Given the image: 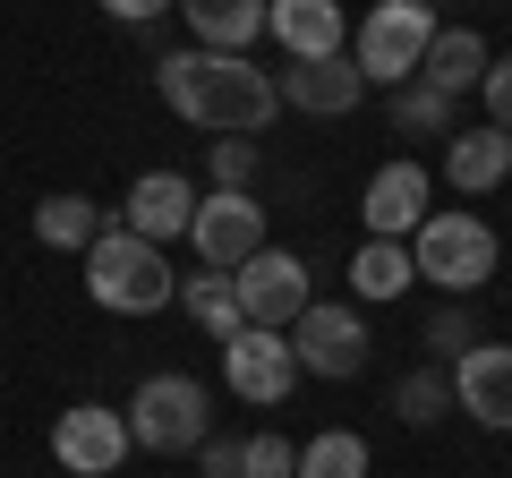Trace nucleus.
<instances>
[{
  "mask_svg": "<svg viewBox=\"0 0 512 478\" xmlns=\"http://www.w3.org/2000/svg\"><path fill=\"white\" fill-rule=\"evenodd\" d=\"M163 9H180V0H103V18H120V26H154Z\"/></svg>",
  "mask_w": 512,
  "mask_h": 478,
  "instance_id": "obj_30",
  "label": "nucleus"
},
{
  "mask_svg": "<svg viewBox=\"0 0 512 478\" xmlns=\"http://www.w3.org/2000/svg\"><path fill=\"white\" fill-rule=\"evenodd\" d=\"M265 35L291 60H333L350 52V9L342 0H265Z\"/></svg>",
  "mask_w": 512,
  "mask_h": 478,
  "instance_id": "obj_15",
  "label": "nucleus"
},
{
  "mask_svg": "<svg viewBox=\"0 0 512 478\" xmlns=\"http://www.w3.org/2000/svg\"><path fill=\"white\" fill-rule=\"evenodd\" d=\"M367 436L359 427H316L308 444H299V461H291V478H367Z\"/></svg>",
  "mask_w": 512,
  "mask_h": 478,
  "instance_id": "obj_21",
  "label": "nucleus"
},
{
  "mask_svg": "<svg viewBox=\"0 0 512 478\" xmlns=\"http://www.w3.org/2000/svg\"><path fill=\"white\" fill-rule=\"evenodd\" d=\"M487 35L478 26H436V43H427V60H419V86H436V94H478V77H487Z\"/></svg>",
  "mask_w": 512,
  "mask_h": 478,
  "instance_id": "obj_18",
  "label": "nucleus"
},
{
  "mask_svg": "<svg viewBox=\"0 0 512 478\" xmlns=\"http://www.w3.org/2000/svg\"><path fill=\"white\" fill-rule=\"evenodd\" d=\"M367 350H376V333H367V316L350 308V299H308V308L291 316V359H299V376L342 385V376L367 368Z\"/></svg>",
  "mask_w": 512,
  "mask_h": 478,
  "instance_id": "obj_6",
  "label": "nucleus"
},
{
  "mask_svg": "<svg viewBox=\"0 0 512 478\" xmlns=\"http://www.w3.org/2000/svg\"><path fill=\"white\" fill-rule=\"evenodd\" d=\"M128 444L137 453H197L205 436H214V393L197 385V376H180V368H163V376H146V385L128 393Z\"/></svg>",
  "mask_w": 512,
  "mask_h": 478,
  "instance_id": "obj_4",
  "label": "nucleus"
},
{
  "mask_svg": "<svg viewBox=\"0 0 512 478\" xmlns=\"http://www.w3.org/2000/svg\"><path fill=\"white\" fill-rule=\"evenodd\" d=\"M427 205H436V180H427V163H410V154L376 163V171H367V188H359L367 239H410L427 222Z\"/></svg>",
  "mask_w": 512,
  "mask_h": 478,
  "instance_id": "obj_11",
  "label": "nucleus"
},
{
  "mask_svg": "<svg viewBox=\"0 0 512 478\" xmlns=\"http://www.w3.org/2000/svg\"><path fill=\"white\" fill-rule=\"evenodd\" d=\"M86 291H94V308H111V316H163L171 299H180V274H171V257L154 239H137V231L111 222L86 248Z\"/></svg>",
  "mask_w": 512,
  "mask_h": 478,
  "instance_id": "obj_2",
  "label": "nucleus"
},
{
  "mask_svg": "<svg viewBox=\"0 0 512 478\" xmlns=\"http://www.w3.org/2000/svg\"><path fill=\"white\" fill-rule=\"evenodd\" d=\"M274 94H282V111H308V120H342V111H359L367 77H359V60H350V52H333V60H291V69L274 77Z\"/></svg>",
  "mask_w": 512,
  "mask_h": 478,
  "instance_id": "obj_13",
  "label": "nucleus"
},
{
  "mask_svg": "<svg viewBox=\"0 0 512 478\" xmlns=\"http://www.w3.org/2000/svg\"><path fill=\"white\" fill-rule=\"evenodd\" d=\"M231 299H239V316H248V325H265V333H291V316L308 308V257H299V248H274V239H265V248H256L248 265H231Z\"/></svg>",
  "mask_w": 512,
  "mask_h": 478,
  "instance_id": "obj_8",
  "label": "nucleus"
},
{
  "mask_svg": "<svg viewBox=\"0 0 512 478\" xmlns=\"http://www.w3.org/2000/svg\"><path fill=\"white\" fill-rule=\"evenodd\" d=\"M205 171L214 188H256V137H205Z\"/></svg>",
  "mask_w": 512,
  "mask_h": 478,
  "instance_id": "obj_26",
  "label": "nucleus"
},
{
  "mask_svg": "<svg viewBox=\"0 0 512 478\" xmlns=\"http://www.w3.org/2000/svg\"><path fill=\"white\" fill-rule=\"evenodd\" d=\"M222 385H231V393H239V402H248V410H274V402H291V385H299L291 333L239 325L231 342H222Z\"/></svg>",
  "mask_w": 512,
  "mask_h": 478,
  "instance_id": "obj_9",
  "label": "nucleus"
},
{
  "mask_svg": "<svg viewBox=\"0 0 512 478\" xmlns=\"http://www.w3.org/2000/svg\"><path fill=\"white\" fill-rule=\"evenodd\" d=\"M444 376H453V410H470L487 436H512V342H470Z\"/></svg>",
  "mask_w": 512,
  "mask_h": 478,
  "instance_id": "obj_12",
  "label": "nucleus"
},
{
  "mask_svg": "<svg viewBox=\"0 0 512 478\" xmlns=\"http://www.w3.org/2000/svg\"><path fill=\"white\" fill-rule=\"evenodd\" d=\"M180 308L197 316L214 342H231V333L248 325V316H239V299H231V274H205V265H197V274H180Z\"/></svg>",
  "mask_w": 512,
  "mask_h": 478,
  "instance_id": "obj_22",
  "label": "nucleus"
},
{
  "mask_svg": "<svg viewBox=\"0 0 512 478\" xmlns=\"http://www.w3.org/2000/svg\"><path fill=\"white\" fill-rule=\"evenodd\" d=\"M453 94H436V86H419V77H410V86H393V129L402 137H453L461 120H453Z\"/></svg>",
  "mask_w": 512,
  "mask_h": 478,
  "instance_id": "obj_24",
  "label": "nucleus"
},
{
  "mask_svg": "<svg viewBox=\"0 0 512 478\" xmlns=\"http://www.w3.org/2000/svg\"><path fill=\"white\" fill-rule=\"evenodd\" d=\"M427 43H436V0H376L359 18L350 60H359L367 86H410L419 60H427Z\"/></svg>",
  "mask_w": 512,
  "mask_h": 478,
  "instance_id": "obj_5",
  "label": "nucleus"
},
{
  "mask_svg": "<svg viewBox=\"0 0 512 478\" xmlns=\"http://www.w3.org/2000/svg\"><path fill=\"white\" fill-rule=\"evenodd\" d=\"M470 342H478V316L461 308V299H453V308H436V316H427V359H436V368H453V359H461Z\"/></svg>",
  "mask_w": 512,
  "mask_h": 478,
  "instance_id": "obj_25",
  "label": "nucleus"
},
{
  "mask_svg": "<svg viewBox=\"0 0 512 478\" xmlns=\"http://www.w3.org/2000/svg\"><path fill=\"white\" fill-rule=\"evenodd\" d=\"M128 453H137V444H128V419L111 402H77V410L52 419V461L69 478H111Z\"/></svg>",
  "mask_w": 512,
  "mask_h": 478,
  "instance_id": "obj_10",
  "label": "nucleus"
},
{
  "mask_svg": "<svg viewBox=\"0 0 512 478\" xmlns=\"http://www.w3.org/2000/svg\"><path fill=\"white\" fill-rule=\"evenodd\" d=\"M410 265H419L436 291L470 299L495 282V265H504V239H495L487 214H470V205H436V214L410 231Z\"/></svg>",
  "mask_w": 512,
  "mask_h": 478,
  "instance_id": "obj_3",
  "label": "nucleus"
},
{
  "mask_svg": "<svg viewBox=\"0 0 512 478\" xmlns=\"http://www.w3.org/2000/svg\"><path fill=\"white\" fill-rule=\"evenodd\" d=\"M478 94H487V120H495V129L512 137V52H504V60H487V77H478Z\"/></svg>",
  "mask_w": 512,
  "mask_h": 478,
  "instance_id": "obj_29",
  "label": "nucleus"
},
{
  "mask_svg": "<svg viewBox=\"0 0 512 478\" xmlns=\"http://www.w3.org/2000/svg\"><path fill=\"white\" fill-rule=\"evenodd\" d=\"M103 231H111V214H103L94 197H77V188H52V197L35 205V239H43V248H69V257H86Z\"/></svg>",
  "mask_w": 512,
  "mask_h": 478,
  "instance_id": "obj_20",
  "label": "nucleus"
},
{
  "mask_svg": "<svg viewBox=\"0 0 512 478\" xmlns=\"http://www.w3.org/2000/svg\"><path fill=\"white\" fill-rule=\"evenodd\" d=\"M197 52H248L265 35V0H180Z\"/></svg>",
  "mask_w": 512,
  "mask_h": 478,
  "instance_id": "obj_19",
  "label": "nucleus"
},
{
  "mask_svg": "<svg viewBox=\"0 0 512 478\" xmlns=\"http://www.w3.org/2000/svg\"><path fill=\"white\" fill-rule=\"evenodd\" d=\"M239 444H248V478H291V436H239Z\"/></svg>",
  "mask_w": 512,
  "mask_h": 478,
  "instance_id": "obj_27",
  "label": "nucleus"
},
{
  "mask_svg": "<svg viewBox=\"0 0 512 478\" xmlns=\"http://www.w3.org/2000/svg\"><path fill=\"white\" fill-rule=\"evenodd\" d=\"M197 470L205 478H248V444H239V436H205L197 444Z\"/></svg>",
  "mask_w": 512,
  "mask_h": 478,
  "instance_id": "obj_28",
  "label": "nucleus"
},
{
  "mask_svg": "<svg viewBox=\"0 0 512 478\" xmlns=\"http://www.w3.org/2000/svg\"><path fill=\"white\" fill-rule=\"evenodd\" d=\"M419 265H410V239H359L350 248V308H393L410 299Z\"/></svg>",
  "mask_w": 512,
  "mask_h": 478,
  "instance_id": "obj_17",
  "label": "nucleus"
},
{
  "mask_svg": "<svg viewBox=\"0 0 512 478\" xmlns=\"http://www.w3.org/2000/svg\"><path fill=\"white\" fill-rule=\"evenodd\" d=\"M154 94L205 137H265L282 120L274 69H256L248 52H197V43L188 52H163L154 60Z\"/></svg>",
  "mask_w": 512,
  "mask_h": 478,
  "instance_id": "obj_1",
  "label": "nucleus"
},
{
  "mask_svg": "<svg viewBox=\"0 0 512 478\" xmlns=\"http://www.w3.org/2000/svg\"><path fill=\"white\" fill-rule=\"evenodd\" d=\"M188 248H197L205 274L248 265L256 248H265V205H256V188H205L197 214H188Z\"/></svg>",
  "mask_w": 512,
  "mask_h": 478,
  "instance_id": "obj_7",
  "label": "nucleus"
},
{
  "mask_svg": "<svg viewBox=\"0 0 512 478\" xmlns=\"http://www.w3.org/2000/svg\"><path fill=\"white\" fill-rule=\"evenodd\" d=\"M444 180H453L461 197H495V188L512 180V137L495 129V120L487 129H453L444 137Z\"/></svg>",
  "mask_w": 512,
  "mask_h": 478,
  "instance_id": "obj_16",
  "label": "nucleus"
},
{
  "mask_svg": "<svg viewBox=\"0 0 512 478\" xmlns=\"http://www.w3.org/2000/svg\"><path fill=\"white\" fill-rule=\"evenodd\" d=\"M393 419L402 427H436V419H453V376L427 359V368H410L402 385H393Z\"/></svg>",
  "mask_w": 512,
  "mask_h": 478,
  "instance_id": "obj_23",
  "label": "nucleus"
},
{
  "mask_svg": "<svg viewBox=\"0 0 512 478\" xmlns=\"http://www.w3.org/2000/svg\"><path fill=\"white\" fill-rule=\"evenodd\" d=\"M188 214H197V188L180 180V171H137L120 197V231L154 239V248H171V239H188Z\"/></svg>",
  "mask_w": 512,
  "mask_h": 478,
  "instance_id": "obj_14",
  "label": "nucleus"
}]
</instances>
